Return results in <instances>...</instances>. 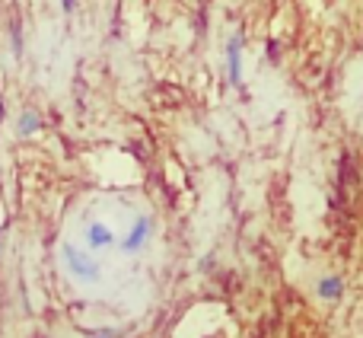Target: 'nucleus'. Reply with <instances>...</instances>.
<instances>
[{"mask_svg": "<svg viewBox=\"0 0 363 338\" xmlns=\"http://www.w3.org/2000/svg\"><path fill=\"white\" fill-rule=\"evenodd\" d=\"M61 258H64V265H67L70 278H77V281H83V284L99 281V265H96V258H89L86 252H80L77 246L64 243L61 246Z\"/></svg>", "mask_w": 363, "mask_h": 338, "instance_id": "f257e3e1", "label": "nucleus"}, {"mask_svg": "<svg viewBox=\"0 0 363 338\" xmlns=\"http://www.w3.org/2000/svg\"><path fill=\"white\" fill-rule=\"evenodd\" d=\"M153 236V220L150 217H138L134 220V227L128 230V236H125V243H121V249L125 252H140L147 246V239Z\"/></svg>", "mask_w": 363, "mask_h": 338, "instance_id": "f03ea898", "label": "nucleus"}, {"mask_svg": "<svg viewBox=\"0 0 363 338\" xmlns=\"http://www.w3.org/2000/svg\"><path fill=\"white\" fill-rule=\"evenodd\" d=\"M226 70H230V83L239 87L242 83V38L233 36L226 45Z\"/></svg>", "mask_w": 363, "mask_h": 338, "instance_id": "7ed1b4c3", "label": "nucleus"}, {"mask_svg": "<svg viewBox=\"0 0 363 338\" xmlns=\"http://www.w3.org/2000/svg\"><path fill=\"white\" fill-rule=\"evenodd\" d=\"M86 243H89V249H106V246L115 243V236L106 224H89L86 227Z\"/></svg>", "mask_w": 363, "mask_h": 338, "instance_id": "20e7f679", "label": "nucleus"}, {"mask_svg": "<svg viewBox=\"0 0 363 338\" xmlns=\"http://www.w3.org/2000/svg\"><path fill=\"white\" fill-rule=\"evenodd\" d=\"M38 128H42V119H38V112H32V109H26V112L16 119L19 138H32V134H38Z\"/></svg>", "mask_w": 363, "mask_h": 338, "instance_id": "39448f33", "label": "nucleus"}, {"mask_svg": "<svg viewBox=\"0 0 363 338\" xmlns=\"http://www.w3.org/2000/svg\"><path fill=\"white\" fill-rule=\"evenodd\" d=\"M315 294H319L322 300H338V297L345 294V281H341V278H322V281L315 284Z\"/></svg>", "mask_w": 363, "mask_h": 338, "instance_id": "423d86ee", "label": "nucleus"}, {"mask_svg": "<svg viewBox=\"0 0 363 338\" xmlns=\"http://www.w3.org/2000/svg\"><path fill=\"white\" fill-rule=\"evenodd\" d=\"M93 338H118V329H99Z\"/></svg>", "mask_w": 363, "mask_h": 338, "instance_id": "0eeeda50", "label": "nucleus"}, {"mask_svg": "<svg viewBox=\"0 0 363 338\" xmlns=\"http://www.w3.org/2000/svg\"><path fill=\"white\" fill-rule=\"evenodd\" d=\"M19 48H23V42H19V26H13V51L19 55Z\"/></svg>", "mask_w": 363, "mask_h": 338, "instance_id": "6e6552de", "label": "nucleus"}, {"mask_svg": "<svg viewBox=\"0 0 363 338\" xmlns=\"http://www.w3.org/2000/svg\"><path fill=\"white\" fill-rule=\"evenodd\" d=\"M74 4H77V0H61V6H64V10H67V13L74 10Z\"/></svg>", "mask_w": 363, "mask_h": 338, "instance_id": "1a4fd4ad", "label": "nucleus"}, {"mask_svg": "<svg viewBox=\"0 0 363 338\" xmlns=\"http://www.w3.org/2000/svg\"><path fill=\"white\" fill-rule=\"evenodd\" d=\"M4 112H6V106H4V99H0V125H4Z\"/></svg>", "mask_w": 363, "mask_h": 338, "instance_id": "9d476101", "label": "nucleus"}, {"mask_svg": "<svg viewBox=\"0 0 363 338\" xmlns=\"http://www.w3.org/2000/svg\"><path fill=\"white\" fill-rule=\"evenodd\" d=\"M0 239H4V227H0Z\"/></svg>", "mask_w": 363, "mask_h": 338, "instance_id": "9b49d317", "label": "nucleus"}]
</instances>
